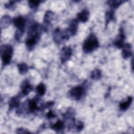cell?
Instances as JSON below:
<instances>
[{"mask_svg":"<svg viewBox=\"0 0 134 134\" xmlns=\"http://www.w3.org/2000/svg\"><path fill=\"white\" fill-rule=\"evenodd\" d=\"M53 39L57 44H60L63 40H66L64 30L61 31L59 28H55L53 32Z\"/></svg>","mask_w":134,"mask_h":134,"instance_id":"5b68a950","label":"cell"},{"mask_svg":"<svg viewBox=\"0 0 134 134\" xmlns=\"http://www.w3.org/2000/svg\"><path fill=\"white\" fill-rule=\"evenodd\" d=\"M54 104L53 102H48L46 103H45L43 106L42 107V108H48L52 107Z\"/></svg>","mask_w":134,"mask_h":134,"instance_id":"484cf974","label":"cell"},{"mask_svg":"<svg viewBox=\"0 0 134 134\" xmlns=\"http://www.w3.org/2000/svg\"><path fill=\"white\" fill-rule=\"evenodd\" d=\"M55 116V114H54V113L51 110H49V112L47 113V117L48 119H50V118H54V117Z\"/></svg>","mask_w":134,"mask_h":134,"instance_id":"83f0119b","label":"cell"},{"mask_svg":"<svg viewBox=\"0 0 134 134\" xmlns=\"http://www.w3.org/2000/svg\"><path fill=\"white\" fill-rule=\"evenodd\" d=\"M125 39V35L124 31V29L121 27L119 29V35H118L117 37L114 41V44L118 49L122 48L124 46V41Z\"/></svg>","mask_w":134,"mask_h":134,"instance_id":"52a82bcc","label":"cell"},{"mask_svg":"<svg viewBox=\"0 0 134 134\" xmlns=\"http://www.w3.org/2000/svg\"><path fill=\"white\" fill-rule=\"evenodd\" d=\"M132 100H133V97L131 96H129L127 97V99L126 100L121 102L119 105L120 110L121 111L127 110L130 107V105L131 104Z\"/></svg>","mask_w":134,"mask_h":134,"instance_id":"7c38bea8","label":"cell"},{"mask_svg":"<svg viewBox=\"0 0 134 134\" xmlns=\"http://www.w3.org/2000/svg\"><path fill=\"white\" fill-rule=\"evenodd\" d=\"M16 132L18 133H29L30 132L28 131L27 130H26L25 129L23 128H19L16 130Z\"/></svg>","mask_w":134,"mask_h":134,"instance_id":"f1b7e54d","label":"cell"},{"mask_svg":"<svg viewBox=\"0 0 134 134\" xmlns=\"http://www.w3.org/2000/svg\"><path fill=\"white\" fill-rule=\"evenodd\" d=\"M79 21L77 19H74L72 20L69 24V27L67 29L70 32L71 36H74L76 35L78 29Z\"/></svg>","mask_w":134,"mask_h":134,"instance_id":"30bf717a","label":"cell"},{"mask_svg":"<svg viewBox=\"0 0 134 134\" xmlns=\"http://www.w3.org/2000/svg\"><path fill=\"white\" fill-rule=\"evenodd\" d=\"M41 2V1H29L28 2L29 7L33 9L37 8Z\"/></svg>","mask_w":134,"mask_h":134,"instance_id":"cb8c5ba5","label":"cell"},{"mask_svg":"<svg viewBox=\"0 0 134 134\" xmlns=\"http://www.w3.org/2000/svg\"><path fill=\"white\" fill-rule=\"evenodd\" d=\"M12 23V19L9 15H4L3 16L0 21L1 28V29L7 28Z\"/></svg>","mask_w":134,"mask_h":134,"instance_id":"9a60e30c","label":"cell"},{"mask_svg":"<svg viewBox=\"0 0 134 134\" xmlns=\"http://www.w3.org/2000/svg\"><path fill=\"white\" fill-rule=\"evenodd\" d=\"M54 16V13L51 11V10H47L46 12V13L44 16V18H43V22L44 24L46 25H49L50 24L51 21L53 19Z\"/></svg>","mask_w":134,"mask_h":134,"instance_id":"2e32d148","label":"cell"},{"mask_svg":"<svg viewBox=\"0 0 134 134\" xmlns=\"http://www.w3.org/2000/svg\"><path fill=\"white\" fill-rule=\"evenodd\" d=\"M20 96L19 95L15 96L12 97L9 102V109H12L15 108H17L20 104Z\"/></svg>","mask_w":134,"mask_h":134,"instance_id":"5bb4252c","label":"cell"},{"mask_svg":"<svg viewBox=\"0 0 134 134\" xmlns=\"http://www.w3.org/2000/svg\"><path fill=\"white\" fill-rule=\"evenodd\" d=\"M84 88L82 86H76L72 87L69 91V96L73 99L79 100L81 99L84 93Z\"/></svg>","mask_w":134,"mask_h":134,"instance_id":"3957f363","label":"cell"},{"mask_svg":"<svg viewBox=\"0 0 134 134\" xmlns=\"http://www.w3.org/2000/svg\"><path fill=\"white\" fill-rule=\"evenodd\" d=\"M115 13L114 9H111L110 10L107 11L105 14V21H106V26H107L108 24L112 21L114 20L115 17Z\"/></svg>","mask_w":134,"mask_h":134,"instance_id":"d6986e66","label":"cell"},{"mask_svg":"<svg viewBox=\"0 0 134 134\" xmlns=\"http://www.w3.org/2000/svg\"><path fill=\"white\" fill-rule=\"evenodd\" d=\"M13 23L16 27L17 30L24 32L26 25V20L22 16H18L13 19Z\"/></svg>","mask_w":134,"mask_h":134,"instance_id":"8992f818","label":"cell"},{"mask_svg":"<svg viewBox=\"0 0 134 134\" xmlns=\"http://www.w3.org/2000/svg\"><path fill=\"white\" fill-rule=\"evenodd\" d=\"M108 5L112 8V9H116L122 3V1H107Z\"/></svg>","mask_w":134,"mask_h":134,"instance_id":"603a6c76","label":"cell"},{"mask_svg":"<svg viewBox=\"0 0 134 134\" xmlns=\"http://www.w3.org/2000/svg\"><path fill=\"white\" fill-rule=\"evenodd\" d=\"M89 15V11L86 9H84L77 14V19L79 21H81L82 23H85L88 20Z\"/></svg>","mask_w":134,"mask_h":134,"instance_id":"8fae6325","label":"cell"},{"mask_svg":"<svg viewBox=\"0 0 134 134\" xmlns=\"http://www.w3.org/2000/svg\"><path fill=\"white\" fill-rule=\"evenodd\" d=\"M132 55V47L130 43H127L124 45L122 47V55L124 59H127Z\"/></svg>","mask_w":134,"mask_h":134,"instance_id":"9c48e42d","label":"cell"},{"mask_svg":"<svg viewBox=\"0 0 134 134\" xmlns=\"http://www.w3.org/2000/svg\"><path fill=\"white\" fill-rule=\"evenodd\" d=\"M99 47V42L94 34H91L84 41L82 49L85 53H89L97 49Z\"/></svg>","mask_w":134,"mask_h":134,"instance_id":"6da1fadb","label":"cell"},{"mask_svg":"<svg viewBox=\"0 0 134 134\" xmlns=\"http://www.w3.org/2000/svg\"><path fill=\"white\" fill-rule=\"evenodd\" d=\"M28 109L30 113H33L36 110L39 109L37 106V103L35 99L29 100L28 103Z\"/></svg>","mask_w":134,"mask_h":134,"instance_id":"e0dca14e","label":"cell"},{"mask_svg":"<svg viewBox=\"0 0 134 134\" xmlns=\"http://www.w3.org/2000/svg\"><path fill=\"white\" fill-rule=\"evenodd\" d=\"M91 79L94 80H99L102 77V71L98 69H94L91 74Z\"/></svg>","mask_w":134,"mask_h":134,"instance_id":"44dd1931","label":"cell"},{"mask_svg":"<svg viewBox=\"0 0 134 134\" xmlns=\"http://www.w3.org/2000/svg\"><path fill=\"white\" fill-rule=\"evenodd\" d=\"M21 93L23 95H28L32 90V86L27 80L25 81L21 85Z\"/></svg>","mask_w":134,"mask_h":134,"instance_id":"4fadbf2b","label":"cell"},{"mask_svg":"<svg viewBox=\"0 0 134 134\" xmlns=\"http://www.w3.org/2000/svg\"><path fill=\"white\" fill-rule=\"evenodd\" d=\"M17 67H18L19 73H20V74H21V75L26 74L29 69L28 66L25 63H21L17 64Z\"/></svg>","mask_w":134,"mask_h":134,"instance_id":"ffe728a7","label":"cell"},{"mask_svg":"<svg viewBox=\"0 0 134 134\" xmlns=\"http://www.w3.org/2000/svg\"><path fill=\"white\" fill-rule=\"evenodd\" d=\"M76 129L78 130H81L83 129V127H84V125L83 124L82 122H81V121H79L77 124L76 125Z\"/></svg>","mask_w":134,"mask_h":134,"instance_id":"4316f807","label":"cell"},{"mask_svg":"<svg viewBox=\"0 0 134 134\" xmlns=\"http://www.w3.org/2000/svg\"><path fill=\"white\" fill-rule=\"evenodd\" d=\"M46 91V86L42 83H40L36 87V92L39 96H43L45 94Z\"/></svg>","mask_w":134,"mask_h":134,"instance_id":"7402d4cb","label":"cell"},{"mask_svg":"<svg viewBox=\"0 0 134 134\" xmlns=\"http://www.w3.org/2000/svg\"><path fill=\"white\" fill-rule=\"evenodd\" d=\"M64 128V122L61 120H58L54 124H53L51 126V128L55 131H59L62 130Z\"/></svg>","mask_w":134,"mask_h":134,"instance_id":"ac0fdd59","label":"cell"},{"mask_svg":"<svg viewBox=\"0 0 134 134\" xmlns=\"http://www.w3.org/2000/svg\"><path fill=\"white\" fill-rule=\"evenodd\" d=\"M39 37L35 36H28L26 40V46L28 50H32L35 45L36 44L37 41L39 39Z\"/></svg>","mask_w":134,"mask_h":134,"instance_id":"ba28073f","label":"cell"},{"mask_svg":"<svg viewBox=\"0 0 134 134\" xmlns=\"http://www.w3.org/2000/svg\"><path fill=\"white\" fill-rule=\"evenodd\" d=\"M72 54V50L71 47L65 46L63 47L60 52V60L61 63H64L67 62Z\"/></svg>","mask_w":134,"mask_h":134,"instance_id":"277c9868","label":"cell"},{"mask_svg":"<svg viewBox=\"0 0 134 134\" xmlns=\"http://www.w3.org/2000/svg\"><path fill=\"white\" fill-rule=\"evenodd\" d=\"M15 2L16 1H9L5 5V7L7 9L13 10L15 7Z\"/></svg>","mask_w":134,"mask_h":134,"instance_id":"d4e9b609","label":"cell"},{"mask_svg":"<svg viewBox=\"0 0 134 134\" xmlns=\"http://www.w3.org/2000/svg\"><path fill=\"white\" fill-rule=\"evenodd\" d=\"M13 54V47L9 44H4L1 47V55L3 64L4 65L10 63Z\"/></svg>","mask_w":134,"mask_h":134,"instance_id":"7a4b0ae2","label":"cell"}]
</instances>
